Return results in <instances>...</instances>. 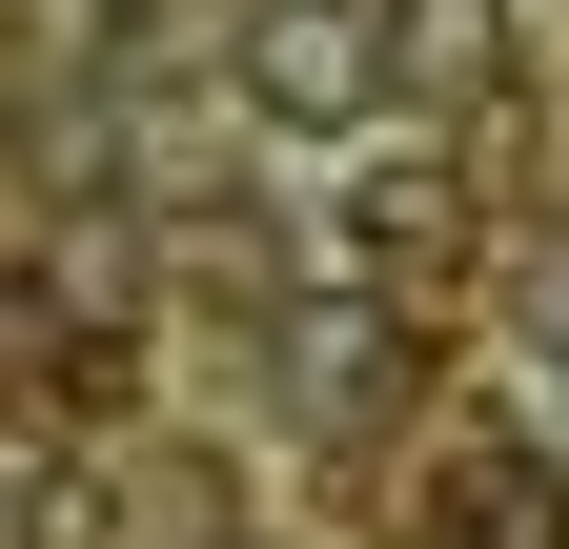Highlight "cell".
I'll list each match as a JSON object with an SVG mask.
<instances>
[{"label":"cell","instance_id":"6da1fadb","mask_svg":"<svg viewBox=\"0 0 569 549\" xmlns=\"http://www.w3.org/2000/svg\"><path fill=\"white\" fill-rule=\"evenodd\" d=\"M244 82H264L284 122H346V102H367V41H346V21H326V0H284V21L244 41Z\"/></svg>","mask_w":569,"mask_h":549}]
</instances>
